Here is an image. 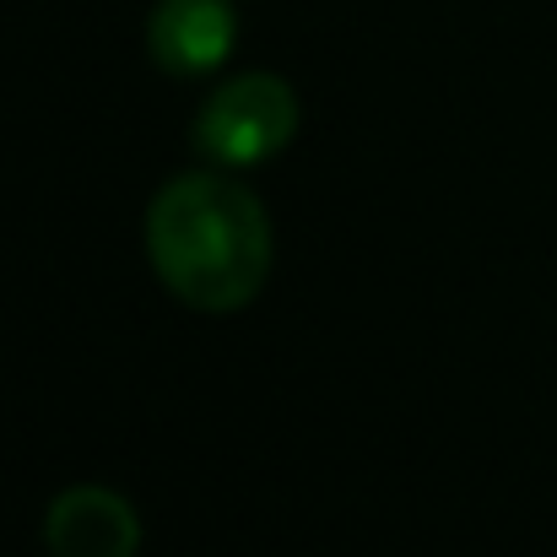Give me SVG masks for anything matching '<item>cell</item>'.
Listing matches in <instances>:
<instances>
[{"mask_svg":"<svg viewBox=\"0 0 557 557\" xmlns=\"http://www.w3.org/2000/svg\"><path fill=\"white\" fill-rule=\"evenodd\" d=\"M147 249L174 298L227 314L271 276V216L227 174H185L158 189L147 211Z\"/></svg>","mask_w":557,"mask_h":557,"instance_id":"6da1fadb","label":"cell"},{"mask_svg":"<svg viewBox=\"0 0 557 557\" xmlns=\"http://www.w3.org/2000/svg\"><path fill=\"white\" fill-rule=\"evenodd\" d=\"M293 136H298V92L271 71H249L216 87L195 125L200 152L222 169H255L276 158Z\"/></svg>","mask_w":557,"mask_h":557,"instance_id":"7a4b0ae2","label":"cell"},{"mask_svg":"<svg viewBox=\"0 0 557 557\" xmlns=\"http://www.w3.org/2000/svg\"><path fill=\"white\" fill-rule=\"evenodd\" d=\"M49 557H136L141 520L114 487H65L44 515Z\"/></svg>","mask_w":557,"mask_h":557,"instance_id":"3957f363","label":"cell"},{"mask_svg":"<svg viewBox=\"0 0 557 557\" xmlns=\"http://www.w3.org/2000/svg\"><path fill=\"white\" fill-rule=\"evenodd\" d=\"M233 5L227 0H158L147 44L163 71L206 76L233 54Z\"/></svg>","mask_w":557,"mask_h":557,"instance_id":"277c9868","label":"cell"}]
</instances>
